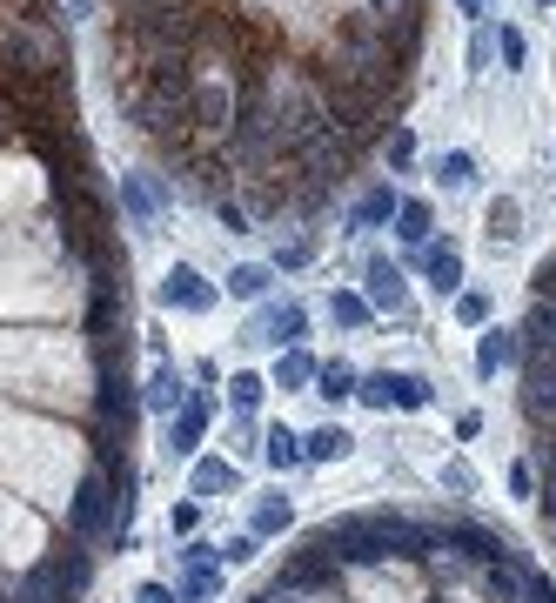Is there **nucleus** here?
I'll list each match as a JSON object with an SVG mask.
<instances>
[{"label":"nucleus","instance_id":"obj_40","mask_svg":"<svg viewBox=\"0 0 556 603\" xmlns=\"http://www.w3.org/2000/svg\"><path fill=\"white\" fill-rule=\"evenodd\" d=\"M536 295H556V262H543V268H536Z\"/></svg>","mask_w":556,"mask_h":603},{"label":"nucleus","instance_id":"obj_23","mask_svg":"<svg viewBox=\"0 0 556 603\" xmlns=\"http://www.w3.org/2000/svg\"><path fill=\"white\" fill-rule=\"evenodd\" d=\"M315 396H329V402H342V396H356V369H342V362H329V369H315Z\"/></svg>","mask_w":556,"mask_h":603},{"label":"nucleus","instance_id":"obj_4","mask_svg":"<svg viewBox=\"0 0 556 603\" xmlns=\"http://www.w3.org/2000/svg\"><path fill=\"white\" fill-rule=\"evenodd\" d=\"M356 396L369 409H429V382L423 376H396V369H382V376L356 382Z\"/></svg>","mask_w":556,"mask_h":603},{"label":"nucleus","instance_id":"obj_14","mask_svg":"<svg viewBox=\"0 0 556 603\" xmlns=\"http://www.w3.org/2000/svg\"><path fill=\"white\" fill-rule=\"evenodd\" d=\"M523 335H530V356H556V295H536Z\"/></svg>","mask_w":556,"mask_h":603},{"label":"nucleus","instance_id":"obj_1","mask_svg":"<svg viewBox=\"0 0 556 603\" xmlns=\"http://www.w3.org/2000/svg\"><path fill=\"white\" fill-rule=\"evenodd\" d=\"M322 543H329L342 563H382V557H429L436 536L416 530V523H389V516H356V523L322 530Z\"/></svg>","mask_w":556,"mask_h":603},{"label":"nucleus","instance_id":"obj_24","mask_svg":"<svg viewBox=\"0 0 556 603\" xmlns=\"http://www.w3.org/2000/svg\"><path fill=\"white\" fill-rule=\"evenodd\" d=\"M262 289H268V268L262 262H242L235 275H228V295H242V302H255Z\"/></svg>","mask_w":556,"mask_h":603},{"label":"nucleus","instance_id":"obj_20","mask_svg":"<svg viewBox=\"0 0 556 603\" xmlns=\"http://www.w3.org/2000/svg\"><path fill=\"white\" fill-rule=\"evenodd\" d=\"M148 402H155V409H168V416H175L181 402H188V389H181V376L168 369V362H161V369H155V382H148Z\"/></svg>","mask_w":556,"mask_h":603},{"label":"nucleus","instance_id":"obj_43","mask_svg":"<svg viewBox=\"0 0 556 603\" xmlns=\"http://www.w3.org/2000/svg\"><path fill=\"white\" fill-rule=\"evenodd\" d=\"M536 7H550V0H536Z\"/></svg>","mask_w":556,"mask_h":603},{"label":"nucleus","instance_id":"obj_32","mask_svg":"<svg viewBox=\"0 0 556 603\" xmlns=\"http://www.w3.org/2000/svg\"><path fill=\"white\" fill-rule=\"evenodd\" d=\"M496 47H503V61H510V67H523V54H530V47H523V34H516V27H503V34H496Z\"/></svg>","mask_w":556,"mask_h":603},{"label":"nucleus","instance_id":"obj_26","mask_svg":"<svg viewBox=\"0 0 556 603\" xmlns=\"http://www.w3.org/2000/svg\"><path fill=\"white\" fill-rule=\"evenodd\" d=\"M228 483H235V463H215V456H208V463L195 469V496H215V490H228Z\"/></svg>","mask_w":556,"mask_h":603},{"label":"nucleus","instance_id":"obj_33","mask_svg":"<svg viewBox=\"0 0 556 603\" xmlns=\"http://www.w3.org/2000/svg\"><path fill=\"white\" fill-rule=\"evenodd\" d=\"M309 255H315V235H302V242H289V248H282V255H275V262H282V268H302V262H309Z\"/></svg>","mask_w":556,"mask_h":603},{"label":"nucleus","instance_id":"obj_3","mask_svg":"<svg viewBox=\"0 0 556 603\" xmlns=\"http://www.w3.org/2000/svg\"><path fill=\"white\" fill-rule=\"evenodd\" d=\"M81 583H88V557H81V550H67V557H47L41 570L27 577L21 603H67Z\"/></svg>","mask_w":556,"mask_h":603},{"label":"nucleus","instance_id":"obj_36","mask_svg":"<svg viewBox=\"0 0 556 603\" xmlns=\"http://www.w3.org/2000/svg\"><path fill=\"white\" fill-rule=\"evenodd\" d=\"M248 557H255V536H235V543L222 550V563H248Z\"/></svg>","mask_w":556,"mask_h":603},{"label":"nucleus","instance_id":"obj_7","mask_svg":"<svg viewBox=\"0 0 556 603\" xmlns=\"http://www.w3.org/2000/svg\"><path fill=\"white\" fill-rule=\"evenodd\" d=\"M523 409L536 423L556 416V356H530V369H523Z\"/></svg>","mask_w":556,"mask_h":603},{"label":"nucleus","instance_id":"obj_34","mask_svg":"<svg viewBox=\"0 0 556 603\" xmlns=\"http://www.w3.org/2000/svg\"><path fill=\"white\" fill-rule=\"evenodd\" d=\"M456 315H463V322H490V295H463Z\"/></svg>","mask_w":556,"mask_h":603},{"label":"nucleus","instance_id":"obj_42","mask_svg":"<svg viewBox=\"0 0 556 603\" xmlns=\"http://www.w3.org/2000/svg\"><path fill=\"white\" fill-rule=\"evenodd\" d=\"M463 7H469V14H483V7H490V0H463Z\"/></svg>","mask_w":556,"mask_h":603},{"label":"nucleus","instance_id":"obj_11","mask_svg":"<svg viewBox=\"0 0 556 603\" xmlns=\"http://www.w3.org/2000/svg\"><path fill=\"white\" fill-rule=\"evenodd\" d=\"M516 356H523V342H516L510 329H490L476 342V376H496V369H510Z\"/></svg>","mask_w":556,"mask_h":603},{"label":"nucleus","instance_id":"obj_41","mask_svg":"<svg viewBox=\"0 0 556 603\" xmlns=\"http://www.w3.org/2000/svg\"><path fill=\"white\" fill-rule=\"evenodd\" d=\"M543 516H550V523H556V483H550V490H543Z\"/></svg>","mask_w":556,"mask_h":603},{"label":"nucleus","instance_id":"obj_12","mask_svg":"<svg viewBox=\"0 0 556 603\" xmlns=\"http://www.w3.org/2000/svg\"><path fill=\"white\" fill-rule=\"evenodd\" d=\"M349 443H356V436L342 423H322V429L302 436V463H335V456H349Z\"/></svg>","mask_w":556,"mask_h":603},{"label":"nucleus","instance_id":"obj_29","mask_svg":"<svg viewBox=\"0 0 556 603\" xmlns=\"http://www.w3.org/2000/svg\"><path fill=\"white\" fill-rule=\"evenodd\" d=\"M255 530H289V496H268V503H262V510H255Z\"/></svg>","mask_w":556,"mask_h":603},{"label":"nucleus","instance_id":"obj_39","mask_svg":"<svg viewBox=\"0 0 556 603\" xmlns=\"http://www.w3.org/2000/svg\"><path fill=\"white\" fill-rule=\"evenodd\" d=\"M141 603H175V590L168 583H141Z\"/></svg>","mask_w":556,"mask_h":603},{"label":"nucleus","instance_id":"obj_19","mask_svg":"<svg viewBox=\"0 0 556 603\" xmlns=\"http://www.w3.org/2000/svg\"><path fill=\"white\" fill-rule=\"evenodd\" d=\"M262 456H268V463H275V469L302 463V436H295V429H282V423H275V429H268V436H262Z\"/></svg>","mask_w":556,"mask_h":603},{"label":"nucleus","instance_id":"obj_10","mask_svg":"<svg viewBox=\"0 0 556 603\" xmlns=\"http://www.w3.org/2000/svg\"><path fill=\"white\" fill-rule=\"evenodd\" d=\"M248 342H275V349H282V342H302V309H295V302L262 309L255 315V329H248Z\"/></svg>","mask_w":556,"mask_h":603},{"label":"nucleus","instance_id":"obj_13","mask_svg":"<svg viewBox=\"0 0 556 603\" xmlns=\"http://www.w3.org/2000/svg\"><path fill=\"white\" fill-rule=\"evenodd\" d=\"M402 295H409V289H402V268L396 262H369V309H389V315H396Z\"/></svg>","mask_w":556,"mask_h":603},{"label":"nucleus","instance_id":"obj_2","mask_svg":"<svg viewBox=\"0 0 556 603\" xmlns=\"http://www.w3.org/2000/svg\"><path fill=\"white\" fill-rule=\"evenodd\" d=\"M121 34H128L148 61H161V54H181V47L201 34V14L188 7V0H134Z\"/></svg>","mask_w":556,"mask_h":603},{"label":"nucleus","instance_id":"obj_28","mask_svg":"<svg viewBox=\"0 0 556 603\" xmlns=\"http://www.w3.org/2000/svg\"><path fill=\"white\" fill-rule=\"evenodd\" d=\"M262 389H268L262 376H228V402H235V409H255V402H262Z\"/></svg>","mask_w":556,"mask_h":603},{"label":"nucleus","instance_id":"obj_15","mask_svg":"<svg viewBox=\"0 0 556 603\" xmlns=\"http://www.w3.org/2000/svg\"><path fill=\"white\" fill-rule=\"evenodd\" d=\"M423 268H429V282H436V289H456V282H463V248H456V242H443V248H429V255H423Z\"/></svg>","mask_w":556,"mask_h":603},{"label":"nucleus","instance_id":"obj_22","mask_svg":"<svg viewBox=\"0 0 556 603\" xmlns=\"http://www.w3.org/2000/svg\"><path fill=\"white\" fill-rule=\"evenodd\" d=\"M396 235L402 242H429V201H402L396 208Z\"/></svg>","mask_w":556,"mask_h":603},{"label":"nucleus","instance_id":"obj_35","mask_svg":"<svg viewBox=\"0 0 556 603\" xmlns=\"http://www.w3.org/2000/svg\"><path fill=\"white\" fill-rule=\"evenodd\" d=\"M490 27H483V34H476V41H469V67H490Z\"/></svg>","mask_w":556,"mask_h":603},{"label":"nucleus","instance_id":"obj_25","mask_svg":"<svg viewBox=\"0 0 556 603\" xmlns=\"http://www.w3.org/2000/svg\"><path fill=\"white\" fill-rule=\"evenodd\" d=\"M275 382H282V389H302V382H315V362L302 356V349H289V356L275 362Z\"/></svg>","mask_w":556,"mask_h":603},{"label":"nucleus","instance_id":"obj_9","mask_svg":"<svg viewBox=\"0 0 556 603\" xmlns=\"http://www.w3.org/2000/svg\"><path fill=\"white\" fill-rule=\"evenodd\" d=\"M228 114H235V101H228L222 81H201V88L188 94V121H195V128H228Z\"/></svg>","mask_w":556,"mask_h":603},{"label":"nucleus","instance_id":"obj_21","mask_svg":"<svg viewBox=\"0 0 556 603\" xmlns=\"http://www.w3.org/2000/svg\"><path fill=\"white\" fill-rule=\"evenodd\" d=\"M329 322L335 329H362V322H369V295H329Z\"/></svg>","mask_w":556,"mask_h":603},{"label":"nucleus","instance_id":"obj_8","mask_svg":"<svg viewBox=\"0 0 556 603\" xmlns=\"http://www.w3.org/2000/svg\"><path fill=\"white\" fill-rule=\"evenodd\" d=\"M208 416H215V402H208V396H188V402H181V416L168 423V449H175V456H188V449L201 443Z\"/></svg>","mask_w":556,"mask_h":603},{"label":"nucleus","instance_id":"obj_27","mask_svg":"<svg viewBox=\"0 0 556 603\" xmlns=\"http://www.w3.org/2000/svg\"><path fill=\"white\" fill-rule=\"evenodd\" d=\"M376 21H423V0H369Z\"/></svg>","mask_w":556,"mask_h":603},{"label":"nucleus","instance_id":"obj_38","mask_svg":"<svg viewBox=\"0 0 556 603\" xmlns=\"http://www.w3.org/2000/svg\"><path fill=\"white\" fill-rule=\"evenodd\" d=\"M510 490H516V496H530V490H536V476H530V463H516V469H510Z\"/></svg>","mask_w":556,"mask_h":603},{"label":"nucleus","instance_id":"obj_6","mask_svg":"<svg viewBox=\"0 0 556 603\" xmlns=\"http://www.w3.org/2000/svg\"><path fill=\"white\" fill-rule=\"evenodd\" d=\"M108 476H88V483H81V490H74V503H67V530L74 536H101L108 530Z\"/></svg>","mask_w":556,"mask_h":603},{"label":"nucleus","instance_id":"obj_5","mask_svg":"<svg viewBox=\"0 0 556 603\" xmlns=\"http://www.w3.org/2000/svg\"><path fill=\"white\" fill-rule=\"evenodd\" d=\"M161 302H168V309H215V282H208V275H201V268H188V262H175L168 268V275H161Z\"/></svg>","mask_w":556,"mask_h":603},{"label":"nucleus","instance_id":"obj_17","mask_svg":"<svg viewBox=\"0 0 556 603\" xmlns=\"http://www.w3.org/2000/svg\"><path fill=\"white\" fill-rule=\"evenodd\" d=\"M516 222H523V208H516L510 195H496V201H490V215H483V228H490V242H516V235H523Z\"/></svg>","mask_w":556,"mask_h":603},{"label":"nucleus","instance_id":"obj_18","mask_svg":"<svg viewBox=\"0 0 556 603\" xmlns=\"http://www.w3.org/2000/svg\"><path fill=\"white\" fill-rule=\"evenodd\" d=\"M402 201H396V188H369V195L356 201V228H382L389 215H396Z\"/></svg>","mask_w":556,"mask_h":603},{"label":"nucleus","instance_id":"obj_37","mask_svg":"<svg viewBox=\"0 0 556 603\" xmlns=\"http://www.w3.org/2000/svg\"><path fill=\"white\" fill-rule=\"evenodd\" d=\"M523 597H530V603H556V590L543 577H523Z\"/></svg>","mask_w":556,"mask_h":603},{"label":"nucleus","instance_id":"obj_31","mask_svg":"<svg viewBox=\"0 0 556 603\" xmlns=\"http://www.w3.org/2000/svg\"><path fill=\"white\" fill-rule=\"evenodd\" d=\"M409 161H416V134L396 128V134H389V168H409Z\"/></svg>","mask_w":556,"mask_h":603},{"label":"nucleus","instance_id":"obj_16","mask_svg":"<svg viewBox=\"0 0 556 603\" xmlns=\"http://www.w3.org/2000/svg\"><path fill=\"white\" fill-rule=\"evenodd\" d=\"M121 201H128V215H134V222H148V215L161 208V188H155L148 175H128V181H121Z\"/></svg>","mask_w":556,"mask_h":603},{"label":"nucleus","instance_id":"obj_30","mask_svg":"<svg viewBox=\"0 0 556 603\" xmlns=\"http://www.w3.org/2000/svg\"><path fill=\"white\" fill-rule=\"evenodd\" d=\"M436 175H443V188H469L476 161H469V155H443V168H436Z\"/></svg>","mask_w":556,"mask_h":603}]
</instances>
